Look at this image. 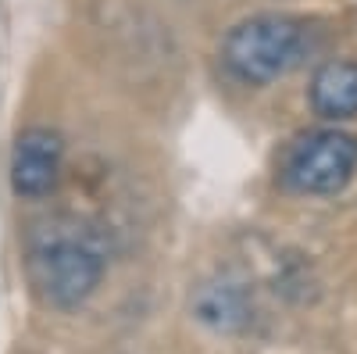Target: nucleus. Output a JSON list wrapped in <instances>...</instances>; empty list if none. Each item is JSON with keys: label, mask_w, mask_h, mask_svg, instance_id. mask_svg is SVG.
<instances>
[{"label": "nucleus", "mask_w": 357, "mask_h": 354, "mask_svg": "<svg viewBox=\"0 0 357 354\" xmlns=\"http://www.w3.org/2000/svg\"><path fill=\"white\" fill-rule=\"evenodd\" d=\"M61 136L50 129H25L11 151V186L18 197H43L61 172Z\"/></svg>", "instance_id": "20e7f679"}, {"label": "nucleus", "mask_w": 357, "mask_h": 354, "mask_svg": "<svg viewBox=\"0 0 357 354\" xmlns=\"http://www.w3.org/2000/svg\"><path fill=\"white\" fill-rule=\"evenodd\" d=\"M311 108L321 118H354L357 115V65L325 61L311 79Z\"/></svg>", "instance_id": "39448f33"}, {"label": "nucleus", "mask_w": 357, "mask_h": 354, "mask_svg": "<svg viewBox=\"0 0 357 354\" xmlns=\"http://www.w3.org/2000/svg\"><path fill=\"white\" fill-rule=\"evenodd\" d=\"M304 54V29L293 18H247L225 36V65L243 82H272Z\"/></svg>", "instance_id": "f257e3e1"}, {"label": "nucleus", "mask_w": 357, "mask_h": 354, "mask_svg": "<svg viewBox=\"0 0 357 354\" xmlns=\"http://www.w3.org/2000/svg\"><path fill=\"white\" fill-rule=\"evenodd\" d=\"M357 168V143L347 133H307L301 136L282 165V179L296 193H336Z\"/></svg>", "instance_id": "7ed1b4c3"}, {"label": "nucleus", "mask_w": 357, "mask_h": 354, "mask_svg": "<svg viewBox=\"0 0 357 354\" xmlns=\"http://www.w3.org/2000/svg\"><path fill=\"white\" fill-rule=\"evenodd\" d=\"M25 272L36 297L50 308H75L97 290L104 261L82 240H47L36 244L25 258Z\"/></svg>", "instance_id": "f03ea898"}, {"label": "nucleus", "mask_w": 357, "mask_h": 354, "mask_svg": "<svg viewBox=\"0 0 357 354\" xmlns=\"http://www.w3.org/2000/svg\"><path fill=\"white\" fill-rule=\"evenodd\" d=\"M197 315L204 322H211L218 330H232L247 318V304H243V293L236 286H204L200 297H197Z\"/></svg>", "instance_id": "423d86ee"}]
</instances>
